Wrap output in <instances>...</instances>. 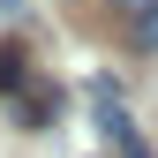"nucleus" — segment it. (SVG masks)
<instances>
[{
  "label": "nucleus",
  "mask_w": 158,
  "mask_h": 158,
  "mask_svg": "<svg viewBox=\"0 0 158 158\" xmlns=\"http://www.w3.org/2000/svg\"><path fill=\"white\" fill-rule=\"evenodd\" d=\"M8 106H15V128H45L53 113H60V90H53V83H30V90H15Z\"/></svg>",
  "instance_id": "nucleus-1"
},
{
  "label": "nucleus",
  "mask_w": 158,
  "mask_h": 158,
  "mask_svg": "<svg viewBox=\"0 0 158 158\" xmlns=\"http://www.w3.org/2000/svg\"><path fill=\"white\" fill-rule=\"evenodd\" d=\"M15 90H30V60H23V45H0V98H15Z\"/></svg>",
  "instance_id": "nucleus-2"
},
{
  "label": "nucleus",
  "mask_w": 158,
  "mask_h": 158,
  "mask_svg": "<svg viewBox=\"0 0 158 158\" xmlns=\"http://www.w3.org/2000/svg\"><path fill=\"white\" fill-rule=\"evenodd\" d=\"M128 38H135V45H143V53H158V8L143 15V23H128Z\"/></svg>",
  "instance_id": "nucleus-3"
},
{
  "label": "nucleus",
  "mask_w": 158,
  "mask_h": 158,
  "mask_svg": "<svg viewBox=\"0 0 158 158\" xmlns=\"http://www.w3.org/2000/svg\"><path fill=\"white\" fill-rule=\"evenodd\" d=\"M113 8H121V15H128V23H143V15L158 8V0H113Z\"/></svg>",
  "instance_id": "nucleus-4"
},
{
  "label": "nucleus",
  "mask_w": 158,
  "mask_h": 158,
  "mask_svg": "<svg viewBox=\"0 0 158 158\" xmlns=\"http://www.w3.org/2000/svg\"><path fill=\"white\" fill-rule=\"evenodd\" d=\"M0 23H23V0H0Z\"/></svg>",
  "instance_id": "nucleus-5"
}]
</instances>
